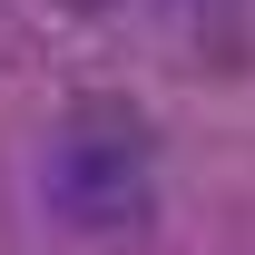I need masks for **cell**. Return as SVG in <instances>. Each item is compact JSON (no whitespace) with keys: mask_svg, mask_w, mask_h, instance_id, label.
Wrapping results in <instances>:
<instances>
[{"mask_svg":"<svg viewBox=\"0 0 255 255\" xmlns=\"http://www.w3.org/2000/svg\"><path fill=\"white\" fill-rule=\"evenodd\" d=\"M49 10H69V20H98V10H118V0H49Z\"/></svg>","mask_w":255,"mask_h":255,"instance_id":"2","label":"cell"},{"mask_svg":"<svg viewBox=\"0 0 255 255\" xmlns=\"http://www.w3.org/2000/svg\"><path fill=\"white\" fill-rule=\"evenodd\" d=\"M39 206L69 236H137L157 216V177H147V137L137 128H69L39 157Z\"/></svg>","mask_w":255,"mask_h":255,"instance_id":"1","label":"cell"}]
</instances>
